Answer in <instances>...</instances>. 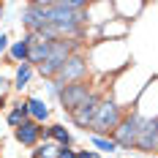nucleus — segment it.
Segmentation results:
<instances>
[{
	"label": "nucleus",
	"mask_w": 158,
	"mask_h": 158,
	"mask_svg": "<svg viewBox=\"0 0 158 158\" xmlns=\"http://www.w3.org/2000/svg\"><path fill=\"white\" fill-rule=\"evenodd\" d=\"M22 22H25L27 30L38 33L47 25V3H33V6H27L25 14H22Z\"/></svg>",
	"instance_id": "423d86ee"
},
{
	"label": "nucleus",
	"mask_w": 158,
	"mask_h": 158,
	"mask_svg": "<svg viewBox=\"0 0 158 158\" xmlns=\"http://www.w3.org/2000/svg\"><path fill=\"white\" fill-rule=\"evenodd\" d=\"M27 49H30V44L22 41V44H14V47H11V55H14L16 60H27Z\"/></svg>",
	"instance_id": "4468645a"
},
{
	"label": "nucleus",
	"mask_w": 158,
	"mask_h": 158,
	"mask_svg": "<svg viewBox=\"0 0 158 158\" xmlns=\"http://www.w3.org/2000/svg\"><path fill=\"white\" fill-rule=\"evenodd\" d=\"M117 126H120V106L114 101L98 104V112H95V120L90 128H95V131H114Z\"/></svg>",
	"instance_id": "f03ea898"
},
{
	"label": "nucleus",
	"mask_w": 158,
	"mask_h": 158,
	"mask_svg": "<svg viewBox=\"0 0 158 158\" xmlns=\"http://www.w3.org/2000/svg\"><path fill=\"white\" fill-rule=\"evenodd\" d=\"M77 158H98V156H95V153H79Z\"/></svg>",
	"instance_id": "6ab92c4d"
},
{
	"label": "nucleus",
	"mask_w": 158,
	"mask_h": 158,
	"mask_svg": "<svg viewBox=\"0 0 158 158\" xmlns=\"http://www.w3.org/2000/svg\"><path fill=\"white\" fill-rule=\"evenodd\" d=\"M142 117L139 114H131L126 123H120V126L114 128V139L120 144H126V147H131V144H136V139H139V131H142Z\"/></svg>",
	"instance_id": "20e7f679"
},
{
	"label": "nucleus",
	"mask_w": 158,
	"mask_h": 158,
	"mask_svg": "<svg viewBox=\"0 0 158 158\" xmlns=\"http://www.w3.org/2000/svg\"><path fill=\"white\" fill-rule=\"evenodd\" d=\"M3 104H6V98H3V95H0V106H3Z\"/></svg>",
	"instance_id": "aec40b11"
},
{
	"label": "nucleus",
	"mask_w": 158,
	"mask_h": 158,
	"mask_svg": "<svg viewBox=\"0 0 158 158\" xmlns=\"http://www.w3.org/2000/svg\"><path fill=\"white\" fill-rule=\"evenodd\" d=\"M95 112H98V98L95 95H90L85 104H79L77 109L71 112V117H74V123L77 126H93V120H95Z\"/></svg>",
	"instance_id": "0eeeda50"
},
{
	"label": "nucleus",
	"mask_w": 158,
	"mask_h": 158,
	"mask_svg": "<svg viewBox=\"0 0 158 158\" xmlns=\"http://www.w3.org/2000/svg\"><path fill=\"white\" fill-rule=\"evenodd\" d=\"M68 52H71V47H68L65 41H52L49 57L38 65L41 77H57V71H60V68L65 65V60H68Z\"/></svg>",
	"instance_id": "f257e3e1"
},
{
	"label": "nucleus",
	"mask_w": 158,
	"mask_h": 158,
	"mask_svg": "<svg viewBox=\"0 0 158 158\" xmlns=\"http://www.w3.org/2000/svg\"><path fill=\"white\" fill-rule=\"evenodd\" d=\"M27 79H30V63H22V68L16 71V87L22 90V87L27 85Z\"/></svg>",
	"instance_id": "ddd939ff"
},
{
	"label": "nucleus",
	"mask_w": 158,
	"mask_h": 158,
	"mask_svg": "<svg viewBox=\"0 0 158 158\" xmlns=\"http://www.w3.org/2000/svg\"><path fill=\"white\" fill-rule=\"evenodd\" d=\"M93 144L98 147V150H106V153H112V150H114V142L104 139V136H93Z\"/></svg>",
	"instance_id": "dca6fc26"
},
{
	"label": "nucleus",
	"mask_w": 158,
	"mask_h": 158,
	"mask_svg": "<svg viewBox=\"0 0 158 158\" xmlns=\"http://www.w3.org/2000/svg\"><path fill=\"white\" fill-rule=\"evenodd\" d=\"M57 158H77V153L68 150V147H60V150H57Z\"/></svg>",
	"instance_id": "f3484780"
},
{
	"label": "nucleus",
	"mask_w": 158,
	"mask_h": 158,
	"mask_svg": "<svg viewBox=\"0 0 158 158\" xmlns=\"http://www.w3.org/2000/svg\"><path fill=\"white\" fill-rule=\"evenodd\" d=\"M25 117H27V106H25V104H19V106H16V109L11 112V114H8V123L19 128L22 123H25Z\"/></svg>",
	"instance_id": "9b49d317"
},
{
	"label": "nucleus",
	"mask_w": 158,
	"mask_h": 158,
	"mask_svg": "<svg viewBox=\"0 0 158 158\" xmlns=\"http://www.w3.org/2000/svg\"><path fill=\"white\" fill-rule=\"evenodd\" d=\"M6 49H8V38H6V35H0V52H6Z\"/></svg>",
	"instance_id": "a211bd4d"
},
{
	"label": "nucleus",
	"mask_w": 158,
	"mask_h": 158,
	"mask_svg": "<svg viewBox=\"0 0 158 158\" xmlns=\"http://www.w3.org/2000/svg\"><path fill=\"white\" fill-rule=\"evenodd\" d=\"M3 85H6V79H3V77H0V87H3Z\"/></svg>",
	"instance_id": "412c9836"
},
{
	"label": "nucleus",
	"mask_w": 158,
	"mask_h": 158,
	"mask_svg": "<svg viewBox=\"0 0 158 158\" xmlns=\"http://www.w3.org/2000/svg\"><path fill=\"white\" fill-rule=\"evenodd\" d=\"M25 106H27V114H33L35 120H47V117H49L47 104H44V101H38V98H30Z\"/></svg>",
	"instance_id": "9d476101"
},
{
	"label": "nucleus",
	"mask_w": 158,
	"mask_h": 158,
	"mask_svg": "<svg viewBox=\"0 0 158 158\" xmlns=\"http://www.w3.org/2000/svg\"><path fill=\"white\" fill-rule=\"evenodd\" d=\"M27 44H30V49H27V60L41 65V63L49 57L52 41H44V38H38V35H30V38H27Z\"/></svg>",
	"instance_id": "6e6552de"
},
{
	"label": "nucleus",
	"mask_w": 158,
	"mask_h": 158,
	"mask_svg": "<svg viewBox=\"0 0 158 158\" xmlns=\"http://www.w3.org/2000/svg\"><path fill=\"white\" fill-rule=\"evenodd\" d=\"M49 136H55V139L63 144V147H65L68 142H71V136H68V131H65L63 126H52V128H49Z\"/></svg>",
	"instance_id": "f8f14e48"
},
{
	"label": "nucleus",
	"mask_w": 158,
	"mask_h": 158,
	"mask_svg": "<svg viewBox=\"0 0 158 158\" xmlns=\"http://www.w3.org/2000/svg\"><path fill=\"white\" fill-rule=\"evenodd\" d=\"M0 14H3V8H0Z\"/></svg>",
	"instance_id": "4be33fe9"
},
{
	"label": "nucleus",
	"mask_w": 158,
	"mask_h": 158,
	"mask_svg": "<svg viewBox=\"0 0 158 158\" xmlns=\"http://www.w3.org/2000/svg\"><path fill=\"white\" fill-rule=\"evenodd\" d=\"M90 98V90L85 82H74V85H65V90H60V101H63V109L74 112L79 104H85Z\"/></svg>",
	"instance_id": "39448f33"
},
{
	"label": "nucleus",
	"mask_w": 158,
	"mask_h": 158,
	"mask_svg": "<svg viewBox=\"0 0 158 158\" xmlns=\"http://www.w3.org/2000/svg\"><path fill=\"white\" fill-rule=\"evenodd\" d=\"M85 71H87V63H85L82 57H68V60H65V65L57 71V77H55V79H57L55 93L60 95V85H63V82H71V85H74V82H79V77H85Z\"/></svg>",
	"instance_id": "7ed1b4c3"
},
{
	"label": "nucleus",
	"mask_w": 158,
	"mask_h": 158,
	"mask_svg": "<svg viewBox=\"0 0 158 158\" xmlns=\"http://www.w3.org/2000/svg\"><path fill=\"white\" fill-rule=\"evenodd\" d=\"M35 158H57V150H55L52 144H44V147L35 150Z\"/></svg>",
	"instance_id": "2eb2a0df"
},
{
	"label": "nucleus",
	"mask_w": 158,
	"mask_h": 158,
	"mask_svg": "<svg viewBox=\"0 0 158 158\" xmlns=\"http://www.w3.org/2000/svg\"><path fill=\"white\" fill-rule=\"evenodd\" d=\"M38 136H41V128L35 126V123H22V126L16 128V139L22 144H35Z\"/></svg>",
	"instance_id": "1a4fd4ad"
}]
</instances>
